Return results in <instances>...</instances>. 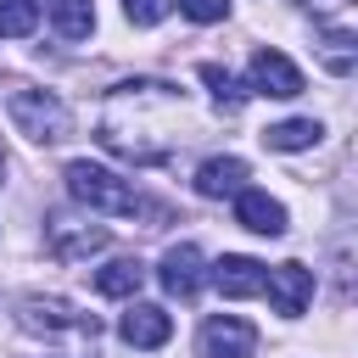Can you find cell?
Here are the masks:
<instances>
[{
	"label": "cell",
	"instance_id": "cell-4",
	"mask_svg": "<svg viewBox=\"0 0 358 358\" xmlns=\"http://www.w3.org/2000/svg\"><path fill=\"white\" fill-rule=\"evenodd\" d=\"M67 196L90 213H140V196L129 190V179H117L101 162H67Z\"/></svg>",
	"mask_w": 358,
	"mask_h": 358
},
{
	"label": "cell",
	"instance_id": "cell-19",
	"mask_svg": "<svg viewBox=\"0 0 358 358\" xmlns=\"http://www.w3.org/2000/svg\"><path fill=\"white\" fill-rule=\"evenodd\" d=\"M319 56H324V67H330V73H352V34H347V28H330Z\"/></svg>",
	"mask_w": 358,
	"mask_h": 358
},
{
	"label": "cell",
	"instance_id": "cell-10",
	"mask_svg": "<svg viewBox=\"0 0 358 358\" xmlns=\"http://www.w3.org/2000/svg\"><path fill=\"white\" fill-rule=\"evenodd\" d=\"M263 280H268V268H263L257 257L224 252V257L213 263V285H218L224 296H257V291H263Z\"/></svg>",
	"mask_w": 358,
	"mask_h": 358
},
{
	"label": "cell",
	"instance_id": "cell-14",
	"mask_svg": "<svg viewBox=\"0 0 358 358\" xmlns=\"http://www.w3.org/2000/svg\"><path fill=\"white\" fill-rule=\"evenodd\" d=\"M319 123L313 117H285V123H268L263 129V145L268 151H308V145H319Z\"/></svg>",
	"mask_w": 358,
	"mask_h": 358
},
{
	"label": "cell",
	"instance_id": "cell-5",
	"mask_svg": "<svg viewBox=\"0 0 358 358\" xmlns=\"http://www.w3.org/2000/svg\"><path fill=\"white\" fill-rule=\"evenodd\" d=\"M257 352V330L241 313H213L201 324V358H252Z\"/></svg>",
	"mask_w": 358,
	"mask_h": 358
},
{
	"label": "cell",
	"instance_id": "cell-2",
	"mask_svg": "<svg viewBox=\"0 0 358 358\" xmlns=\"http://www.w3.org/2000/svg\"><path fill=\"white\" fill-rule=\"evenodd\" d=\"M17 324H22L28 336H39L45 347H56L62 358H95V336H101L95 313H78V308L62 302V296H22Z\"/></svg>",
	"mask_w": 358,
	"mask_h": 358
},
{
	"label": "cell",
	"instance_id": "cell-18",
	"mask_svg": "<svg viewBox=\"0 0 358 358\" xmlns=\"http://www.w3.org/2000/svg\"><path fill=\"white\" fill-rule=\"evenodd\" d=\"M39 28V0H0V39H22Z\"/></svg>",
	"mask_w": 358,
	"mask_h": 358
},
{
	"label": "cell",
	"instance_id": "cell-15",
	"mask_svg": "<svg viewBox=\"0 0 358 358\" xmlns=\"http://www.w3.org/2000/svg\"><path fill=\"white\" fill-rule=\"evenodd\" d=\"M140 280H145V268H140L134 257H112L106 268H95V291H101V296H134Z\"/></svg>",
	"mask_w": 358,
	"mask_h": 358
},
{
	"label": "cell",
	"instance_id": "cell-13",
	"mask_svg": "<svg viewBox=\"0 0 358 358\" xmlns=\"http://www.w3.org/2000/svg\"><path fill=\"white\" fill-rule=\"evenodd\" d=\"M101 246H106V229H101V224H95V229H90V224H84V229H67V218L50 224V252H56L62 263L90 257V252H101Z\"/></svg>",
	"mask_w": 358,
	"mask_h": 358
},
{
	"label": "cell",
	"instance_id": "cell-11",
	"mask_svg": "<svg viewBox=\"0 0 358 358\" xmlns=\"http://www.w3.org/2000/svg\"><path fill=\"white\" fill-rule=\"evenodd\" d=\"M196 190L207 201H224V196H241L246 190V162L241 157H207L196 168Z\"/></svg>",
	"mask_w": 358,
	"mask_h": 358
},
{
	"label": "cell",
	"instance_id": "cell-16",
	"mask_svg": "<svg viewBox=\"0 0 358 358\" xmlns=\"http://www.w3.org/2000/svg\"><path fill=\"white\" fill-rule=\"evenodd\" d=\"M50 22L62 39H90L95 34V6L90 0H50Z\"/></svg>",
	"mask_w": 358,
	"mask_h": 358
},
{
	"label": "cell",
	"instance_id": "cell-21",
	"mask_svg": "<svg viewBox=\"0 0 358 358\" xmlns=\"http://www.w3.org/2000/svg\"><path fill=\"white\" fill-rule=\"evenodd\" d=\"M179 11L190 22H224L229 17V0H179Z\"/></svg>",
	"mask_w": 358,
	"mask_h": 358
},
{
	"label": "cell",
	"instance_id": "cell-7",
	"mask_svg": "<svg viewBox=\"0 0 358 358\" xmlns=\"http://www.w3.org/2000/svg\"><path fill=\"white\" fill-rule=\"evenodd\" d=\"M263 291H268L274 313L296 319V313L308 308V296H313V268H308V263H274L268 280H263Z\"/></svg>",
	"mask_w": 358,
	"mask_h": 358
},
{
	"label": "cell",
	"instance_id": "cell-17",
	"mask_svg": "<svg viewBox=\"0 0 358 358\" xmlns=\"http://www.w3.org/2000/svg\"><path fill=\"white\" fill-rule=\"evenodd\" d=\"M201 84L213 90L218 112H241V106H246V95H252V90H241V84H235V78H229L218 62H201Z\"/></svg>",
	"mask_w": 358,
	"mask_h": 358
},
{
	"label": "cell",
	"instance_id": "cell-20",
	"mask_svg": "<svg viewBox=\"0 0 358 358\" xmlns=\"http://www.w3.org/2000/svg\"><path fill=\"white\" fill-rule=\"evenodd\" d=\"M123 17H129L134 28H151V22L168 17V0H123Z\"/></svg>",
	"mask_w": 358,
	"mask_h": 358
},
{
	"label": "cell",
	"instance_id": "cell-1",
	"mask_svg": "<svg viewBox=\"0 0 358 358\" xmlns=\"http://www.w3.org/2000/svg\"><path fill=\"white\" fill-rule=\"evenodd\" d=\"M179 129H185V95L162 78H129L106 95L95 140L106 151L151 168V162H168L179 151V140H185Z\"/></svg>",
	"mask_w": 358,
	"mask_h": 358
},
{
	"label": "cell",
	"instance_id": "cell-12",
	"mask_svg": "<svg viewBox=\"0 0 358 358\" xmlns=\"http://www.w3.org/2000/svg\"><path fill=\"white\" fill-rule=\"evenodd\" d=\"M235 224H246L252 235H285V207L268 190H241L235 196Z\"/></svg>",
	"mask_w": 358,
	"mask_h": 358
},
{
	"label": "cell",
	"instance_id": "cell-8",
	"mask_svg": "<svg viewBox=\"0 0 358 358\" xmlns=\"http://www.w3.org/2000/svg\"><path fill=\"white\" fill-rule=\"evenodd\" d=\"M157 280H162V291H168V296L190 302V296L201 291V252H196L190 241L168 246V252H162V268H157Z\"/></svg>",
	"mask_w": 358,
	"mask_h": 358
},
{
	"label": "cell",
	"instance_id": "cell-9",
	"mask_svg": "<svg viewBox=\"0 0 358 358\" xmlns=\"http://www.w3.org/2000/svg\"><path fill=\"white\" fill-rule=\"evenodd\" d=\"M117 336H123L129 347H145V352H151V347H162V341L173 336V319H168L157 302H134V308L117 319Z\"/></svg>",
	"mask_w": 358,
	"mask_h": 358
},
{
	"label": "cell",
	"instance_id": "cell-22",
	"mask_svg": "<svg viewBox=\"0 0 358 358\" xmlns=\"http://www.w3.org/2000/svg\"><path fill=\"white\" fill-rule=\"evenodd\" d=\"M0 179H6V151H0Z\"/></svg>",
	"mask_w": 358,
	"mask_h": 358
},
{
	"label": "cell",
	"instance_id": "cell-6",
	"mask_svg": "<svg viewBox=\"0 0 358 358\" xmlns=\"http://www.w3.org/2000/svg\"><path fill=\"white\" fill-rule=\"evenodd\" d=\"M252 95H274V101L302 95V67L285 50H257L252 56Z\"/></svg>",
	"mask_w": 358,
	"mask_h": 358
},
{
	"label": "cell",
	"instance_id": "cell-3",
	"mask_svg": "<svg viewBox=\"0 0 358 358\" xmlns=\"http://www.w3.org/2000/svg\"><path fill=\"white\" fill-rule=\"evenodd\" d=\"M6 112H11V123H17L34 145H56V140H67V129H73L67 101L50 95V90H11V95H6Z\"/></svg>",
	"mask_w": 358,
	"mask_h": 358
}]
</instances>
